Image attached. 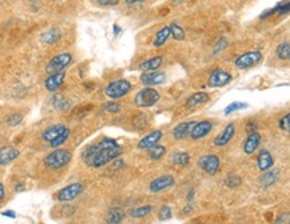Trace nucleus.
<instances>
[{"label": "nucleus", "mask_w": 290, "mask_h": 224, "mask_svg": "<svg viewBox=\"0 0 290 224\" xmlns=\"http://www.w3.org/2000/svg\"><path fill=\"white\" fill-rule=\"evenodd\" d=\"M122 153L123 148L121 144H118L115 139L103 138L101 142L86 147L82 153V159L88 167L101 168L110 162H114Z\"/></svg>", "instance_id": "obj_1"}, {"label": "nucleus", "mask_w": 290, "mask_h": 224, "mask_svg": "<svg viewBox=\"0 0 290 224\" xmlns=\"http://www.w3.org/2000/svg\"><path fill=\"white\" fill-rule=\"evenodd\" d=\"M71 159H73V153L70 151L63 148H56L44 157V164L51 170H60L66 167L71 162Z\"/></svg>", "instance_id": "obj_2"}, {"label": "nucleus", "mask_w": 290, "mask_h": 224, "mask_svg": "<svg viewBox=\"0 0 290 224\" xmlns=\"http://www.w3.org/2000/svg\"><path fill=\"white\" fill-rule=\"evenodd\" d=\"M160 99V94L155 90L154 87H143L138 91V94L134 98V104L140 108H149L155 105Z\"/></svg>", "instance_id": "obj_3"}, {"label": "nucleus", "mask_w": 290, "mask_h": 224, "mask_svg": "<svg viewBox=\"0 0 290 224\" xmlns=\"http://www.w3.org/2000/svg\"><path fill=\"white\" fill-rule=\"evenodd\" d=\"M132 86L131 83L126 79H116V80L108 83L105 88V94L110 99H121L123 96H126L131 91Z\"/></svg>", "instance_id": "obj_4"}, {"label": "nucleus", "mask_w": 290, "mask_h": 224, "mask_svg": "<svg viewBox=\"0 0 290 224\" xmlns=\"http://www.w3.org/2000/svg\"><path fill=\"white\" fill-rule=\"evenodd\" d=\"M73 63V55L68 52L59 53V55H55V56L47 63L46 66V71L47 74H56V72H63L64 68H67L70 64Z\"/></svg>", "instance_id": "obj_5"}, {"label": "nucleus", "mask_w": 290, "mask_h": 224, "mask_svg": "<svg viewBox=\"0 0 290 224\" xmlns=\"http://www.w3.org/2000/svg\"><path fill=\"white\" fill-rule=\"evenodd\" d=\"M262 57H264V55H262L261 51H249V52L242 53L241 56H238L234 64L238 70H247V68L257 66L262 60Z\"/></svg>", "instance_id": "obj_6"}, {"label": "nucleus", "mask_w": 290, "mask_h": 224, "mask_svg": "<svg viewBox=\"0 0 290 224\" xmlns=\"http://www.w3.org/2000/svg\"><path fill=\"white\" fill-rule=\"evenodd\" d=\"M233 80V75L230 72L225 71L222 68H215L213 72L210 74L208 80V86L210 88H219V87H225L230 84Z\"/></svg>", "instance_id": "obj_7"}, {"label": "nucleus", "mask_w": 290, "mask_h": 224, "mask_svg": "<svg viewBox=\"0 0 290 224\" xmlns=\"http://www.w3.org/2000/svg\"><path fill=\"white\" fill-rule=\"evenodd\" d=\"M83 192V184L80 183H73L68 186L63 187L62 190L58 191L56 194V200L62 201V203H67L74 199H77L78 196Z\"/></svg>", "instance_id": "obj_8"}, {"label": "nucleus", "mask_w": 290, "mask_h": 224, "mask_svg": "<svg viewBox=\"0 0 290 224\" xmlns=\"http://www.w3.org/2000/svg\"><path fill=\"white\" fill-rule=\"evenodd\" d=\"M198 166L203 172H206L209 175H215L219 170L221 162L217 155H205L199 159Z\"/></svg>", "instance_id": "obj_9"}, {"label": "nucleus", "mask_w": 290, "mask_h": 224, "mask_svg": "<svg viewBox=\"0 0 290 224\" xmlns=\"http://www.w3.org/2000/svg\"><path fill=\"white\" fill-rule=\"evenodd\" d=\"M166 80V74L159 71H149L143 72L140 76V83L145 87H154L163 84Z\"/></svg>", "instance_id": "obj_10"}, {"label": "nucleus", "mask_w": 290, "mask_h": 224, "mask_svg": "<svg viewBox=\"0 0 290 224\" xmlns=\"http://www.w3.org/2000/svg\"><path fill=\"white\" fill-rule=\"evenodd\" d=\"M213 129V123L210 120H202V122H197L194 128L191 129V134H190V138L194 139V140H198V139H202L205 136H208Z\"/></svg>", "instance_id": "obj_11"}, {"label": "nucleus", "mask_w": 290, "mask_h": 224, "mask_svg": "<svg viewBox=\"0 0 290 224\" xmlns=\"http://www.w3.org/2000/svg\"><path fill=\"white\" fill-rule=\"evenodd\" d=\"M163 134H162V131L160 129H155V131H151L150 134H147L145 138H142L139 140V143H138V148L139 149H145L147 151L149 148L154 147L155 144L159 143V140L162 139Z\"/></svg>", "instance_id": "obj_12"}, {"label": "nucleus", "mask_w": 290, "mask_h": 224, "mask_svg": "<svg viewBox=\"0 0 290 224\" xmlns=\"http://www.w3.org/2000/svg\"><path fill=\"white\" fill-rule=\"evenodd\" d=\"M64 79H66V74L64 72H56V74H51L46 80H44V87L49 92H56V91L63 86Z\"/></svg>", "instance_id": "obj_13"}, {"label": "nucleus", "mask_w": 290, "mask_h": 224, "mask_svg": "<svg viewBox=\"0 0 290 224\" xmlns=\"http://www.w3.org/2000/svg\"><path fill=\"white\" fill-rule=\"evenodd\" d=\"M175 179L171 175H162V176L157 177L150 183V191L151 192H160V191L170 188L174 186Z\"/></svg>", "instance_id": "obj_14"}, {"label": "nucleus", "mask_w": 290, "mask_h": 224, "mask_svg": "<svg viewBox=\"0 0 290 224\" xmlns=\"http://www.w3.org/2000/svg\"><path fill=\"white\" fill-rule=\"evenodd\" d=\"M234 134H236V125L233 123L227 124L226 127L223 128L222 132L218 135L217 138L214 139V146H217V147H223V146H226V144L230 143V140L234 138Z\"/></svg>", "instance_id": "obj_15"}, {"label": "nucleus", "mask_w": 290, "mask_h": 224, "mask_svg": "<svg viewBox=\"0 0 290 224\" xmlns=\"http://www.w3.org/2000/svg\"><path fill=\"white\" fill-rule=\"evenodd\" d=\"M20 152L15 147L7 146V147L0 148V167H4L19 157Z\"/></svg>", "instance_id": "obj_16"}, {"label": "nucleus", "mask_w": 290, "mask_h": 224, "mask_svg": "<svg viewBox=\"0 0 290 224\" xmlns=\"http://www.w3.org/2000/svg\"><path fill=\"white\" fill-rule=\"evenodd\" d=\"M261 144V134L258 132H252V134L247 135V139L245 140V144H243V151L246 155H253L256 152L258 147Z\"/></svg>", "instance_id": "obj_17"}, {"label": "nucleus", "mask_w": 290, "mask_h": 224, "mask_svg": "<svg viewBox=\"0 0 290 224\" xmlns=\"http://www.w3.org/2000/svg\"><path fill=\"white\" fill-rule=\"evenodd\" d=\"M197 122H182L173 129V136L177 140H184L191 134V129L194 128Z\"/></svg>", "instance_id": "obj_18"}, {"label": "nucleus", "mask_w": 290, "mask_h": 224, "mask_svg": "<svg viewBox=\"0 0 290 224\" xmlns=\"http://www.w3.org/2000/svg\"><path fill=\"white\" fill-rule=\"evenodd\" d=\"M257 164H258V168L262 172L269 171L274 166V159L267 149H262L258 153V157H257Z\"/></svg>", "instance_id": "obj_19"}, {"label": "nucleus", "mask_w": 290, "mask_h": 224, "mask_svg": "<svg viewBox=\"0 0 290 224\" xmlns=\"http://www.w3.org/2000/svg\"><path fill=\"white\" fill-rule=\"evenodd\" d=\"M66 128H67V127H66V124H62V123L50 125L49 128H46L43 132H42V139L46 140V142H49V143H51L53 139L58 138L59 135L62 134Z\"/></svg>", "instance_id": "obj_20"}, {"label": "nucleus", "mask_w": 290, "mask_h": 224, "mask_svg": "<svg viewBox=\"0 0 290 224\" xmlns=\"http://www.w3.org/2000/svg\"><path fill=\"white\" fill-rule=\"evenodd\" d=\"M162 63H163V57L162 56L150 57V59H147L145 62L140 63L139 66H138V70L143 72L157 71V70L162 66Z\"/></svg>", "instance_id": "obj_21"}, {"label": "nucleus", "mask_w": 290, "mask_h": 224, "mask_svg": "<svg viewBox=\"0 0 290 224\" xmlns=\"http://www.w3.org/2000/svg\"><path fill=\"white\" fill-rule=\"evenodd\" d=\"M210 101V95H209L208 92H195L193 95L187 98V100H186V107H197V105L205 104V103H208Z\"/></svg>", "instance_id": "obj_22"}, {"label": "nucleus", "mask_w": 290, "mask_h": 224, "mask_svg": "<svg viewBox=\"0 0 290 224\" xmlns=\"http://www.w3.org/2000/svg\"><path fill=\"white\" fill-rule=\"evenodd\" d=\"M51 104L56 111H67L71 107V101L67 100L62 94H55L51 98Z\"/></svg>", "instance_id": "obj_23"}, {"label": "nucleus", "mask_w": 290, "mask_h": 224, "mask_svg": "<svg viewBox=\"0 0 290 224\" xmlns=\"http://www.w3.org/2000/svg\"><path fill=\"white\" fill-rule=\"evenodd\" d=\"M278 177H280V170H277V168L265 171V174H264L261 177V184L265 187V188L271 187L277 180H278Z\"/></svg>", "instance_id": "obj_24"}, {"label": "nucleus", "mask_w": 290, "mask_h": 224, "mask_svg": "<svg viewBox=\"0 0 290 224\" xmlns=\"http://www.w3.org/2000/svg\"><path fill=\"white\" fill-rule=\"evenodd\" d=\"M60 38H62V34H60V31L56 28L49 29V31L43 32V34H42V36H40L42 42H43L44 44H49V46L58 43L59 40H60Z\"/></svg>", "instance_id": "obj_25"}, {"label": "nucleus", "mask_w": 290, "mask_h": 224, "mask_svg": "<svg viewBox=\"0 0 290 224\" xmlns=\"http://www.w3.org/2000/svg\"><path fill=\"white\" fill-rule=\"evenodd\" d=\"M170 36H171V34H170V27L169 25H164V27H162V28L157 32V35H155L153 46H154L155 48L162 47V46L169 40Z\"/></svg>", "instance_id": "obj_26"}, {"label": "nucleus", "mask_w": 290, "mask_h": 224, "mask_svg": "<svg viewBox=\"0 0 290 224\" xmlns=\"http://www.w3.org/2000/svg\"><path fill=\"white\" fill-rule=\"evenodd\" d=\"M125 219V212L121 208H111L106 216L107 224H121Z\"/></svg>", "instance_id": "obj_27"}, {"label": "nucleus", "mask_w": 290, "mask_h": 224, "mask_svg": "<svg viewBox=\"0 0 290 224\" xmlns=\"http://www.w3.org/2000/svg\"><path fill=\"white\" fill-rule=\"evenodd\" d=\"M190 153L187 152H175L171 156V163L175 166H181V167H186L190 163Z\"/></svg>", "instance_id": "obj_28"}, {"label": "nucleus", "mask_w": 290, "mask_h": 224, "mask_svg": "<svg viewBox=\"0 0 290 224\" xmlns=\"http://www.w3.org/2000/svg\"><path fill=\"white\" fill-rule=\"evenodd\" d=\"M166 147L164 146H160V144H155L154 147H151L147 149L149 152V156L153 160H159L160 157H163V155H166Z\"/></svg>", "instance_id": "obj_29"}, {"label": "nucleus", "mask_w": 290, "mask_h": 224, "mask_svg": "<svg viewBox=\"0 0 290 224\" xmlns=\"http://www.w3.org/2000/svg\"><path fill=\"white\" fill-rule=\"evenodd\" d=\"M70 134H71V131H70V128L67 127V128L64 129L62 134L59 135L58 138L53 139V142L50 143V147L53 148V149H56V148H59L60 146H63V144L68 140V138H70Z\"/></svg>", "instance_id": "obj_30"}, {"label": "nucleus", "mask_w": 290, "mask_h": 224, "mask_svg": "<svg viewBox=\"0 0 290 224\" xmlns=\"http://www.w3.org/2000/svg\"><path fill=\"white\" fill-rule=\"evenodd\" d=\"M277 57L280 60H289L290 59V44L289 42H284L281 43L276 50Z\"/></svg>", "instance_id": "obj_31"}, {"label": "nucleus", "mask_w": 290, "mask_h": 224, "mask_svg": "<svg viewBox=\"0 0 290 224\" xmlns=\"http://www.w3.org/2000/svg\"><path fill=\"white\" fill-rule=\"evenodd\" d=\"M153 211V205L147 204V205H142V207H138V208H134L131 211L130 215L134 218V219H140V218H145L147 215L150 214Z\"/></svg>", "instance_id": "obj_32"}, {"label": "nucleus", "mask_w": 290, "mask_h": 224, "mask_svg": "<svg viewBox=\"0 0 290 224\" xmlns=\"http://www.w3.org/2000/svg\"><path fill=\"white\" fill-rule=\"evenodd\" d=\"M170 27V34H171V38H174L175 40H184L185 36H186V32L185 29L177 23H171L169 25Z\"/></svg>", "instance_id": "obj_33"}, {"label": "nucleus", "mask_w": 290, "mask_h": 224, "mask_svg": "<svg viewBox=\"0 0 290 224\" xmlns=\"http://www.w3.org/2000/svg\"><path fill=\"white\" fill-rule=\"evenodd\" d=\"M247 107H249V104H246V103H241V101H232V103L225 108V115H230L233 114V112H236V111L245 110V108H247Z\"/></svg>", "instance_id": "obj_34"}, {"label": "nucleus", "mask_w": 290, "mask_h": 224, "mask_svg": "<svg viewBox=\"0 0 290 224\" xmlns=\"http://www.w3.org/2000/svg\"><path fill=\"white\" fill-rule=\"evenodd\" d=\"M23 122V115L19 114V112H15V114H11L7 119H5V123L11 125V127H16L19 125L20 123Z\"/></svg>", "instance_id": "obj_35"}, {"label": "nucleus", "mask_w": 290, "mask_h": 224, "mask_svg": "<svg viewBox=\"0 0 290 224\" xmlns=\"http://www.w3.org/2000/svg\"><path fill=\"white\" fill-rule=\"evenodd\" d=\"M103 110H105V112H108V114H119L122 111V105L118 104L116 101H108V103L103 105Z\"/></svg>", "instance_id": "obj_36"}, {"label": "nucleus", "mask_w": 290, "mask_h": 224, "mask_svg": "<svg viewBox=\"0 0 290 224\" xmlns=\"http://www.w3.org/2000/svg\"><path fill=\"white\" fill-rule=\"evenodd\" d=\"M241 177L236 175V174H232V175H229L226 177V180H225V186L230 187V188H237L239 184H241Z\"/></svg>", "instance_id": "obj_37"}, {"label": "nucleus", "mask_w": 290, "mask_h": 224, "mask_svg": "<svg viewBox=\"0 0 290 224\" xmlns=\"http://www.w3.org/2000/svg\"><path fill=\"white\" fill-rule=\"evenodd\" d=\"M173 216V212H171V208L169 205H162L159 208V212H158V218L159 220L164 222V220H170Z\"/></svg>", "instance_id": "obj_38"}, {"label": "nucleus", "mask_w": 290, "mask_h": 224, "mask_svg": "<svg viewBox=\"0 0 290 224\" xmlns=\"http://www.w3.org/2000/svg\"><path fill=\"white\" fill-rule=\"evenodd\" d=\"M280 128L285 132H290V114H286L280 120Z\"/></svg>", "instance_id": "obj_39"}, {"label": "nucleus", "mask_w": 290, "mask_h": 224, "mask_svg": "<svg viewBox=\"0 0 290 224\" xmlns=\"http://www.w3.org/2000/svg\"><path fill=\"white\" fill-rule=\"evenodd\" d=\"M95 1L101 7H114L119 3V0H95Z\"/></svg>", "instance_id": "obj_40"}, {"label": "nucleus", "mask_w": 290, "mask_h": 224, "mask_svg": "<svg viewBox=\"0 0 290 224\" xmlns=\"http://www.w3.org/2000/svg\"><path fill=\"white\" fill-rule=\"evenodd\" d=\"M246 132L247 134H252V132H256L257 131V125L254 122H249V123L246 124Z\"/></svg>", "instance_id": "obj_41"}, {"label": "nucleus", "mask_w": 290, "mask_h": 224, "mask_svg": "<svg viewBox=\"0 0 290 224\" xmlns=\"http://www.w3.org/2000/svg\"><path fill=\"white\" fill-rule=\"evenodd\" d=\"M1 216H5V218H8V219H15V218H16V212L12 210L3 211V212H1Z\"/></svg>", "instance_id": "obj_42"}, {"label": "nucleus", "mask_w": 290, "mask_h": 224, "mask_svg": "<svg viewBox=\"0 0 290 224\" xmlns=\"http://www.w3.org/2000/svg\"><path fill=\"white\" fill-rule=\"evenodd\" d=\"M112 31H114V36H118V35L121 34L122 29L118 24H114V25H112Z\"/></svg>", "instance_id": "obj_43"}, {"label": "nucleus", "mask_w": 290, "mask_h": 224, "mask_svg": "<svg viewBox=\"0 0 290 224\" xmlns=\"http://www.w3.org/2000/svg\"><path fill=\"white\" fill-rule=\"evenodd\" d=\"M22 191H25V184L23 183H18L15 186V192H22Z\"/></svg>", "instance_id": "obj_44"}, {"label": "nucleus", "mask_w": 290, "mask_h": 224, "mask_svg": "<svg viewBox=\"0 0 290 224\" xmlns=\"http://www.w3.org/2000/svg\"><path fill=\"white\" fill-rule=\"evenodd\" d=\"M142 1H145V0H125V3H126L127 5L136 4V3H142Z\"/></svg>", "instance_id": "obj_45"}, {"label": "nucleus", "mask_w": 290, "mask_h": 224, "mask_svg": "<svg viewBox=\"0 0 290 224\" xmlns=\"http://www.w3.org/2000/svg\"><path fill=\"white\" fill-rule=\"evenodd\" d=\"M4 195H5L4 186H3V184H1V183H0V201L3 200V198H4Z\"/></svg>", "instance_id": "obj_46"}, {"label": "nucleus", "mask_w": 290, "mask_h": 224, "mask_svg": "<svg viewBox=\"0 0 290 224\" xmlns=\"http://www.w3.org/2000/svg\"><path fill=\"white\" fill-rule=\"evenodd\" d=\"M193 198H194V190L191 188V190L189 191V194H187V200H193Z\"/></svg>", "instance_id": "obj_47"}, {"label": "nucleus", "mask_w": 290, "mask_h": 224, "mask_svg": "<svg viewBox=\"0 0 290 224\" xmlns=\"http://www.w3.org/2000/svg\"><path fill=\"white\" fill-rule=\"evenodd\" d=\"M53 1H63V0H53Z\"/></svg>", "instance_id": "obj_48"}, {"label": "nucleus", "mask_w": 290, "mask_h": 224, "mask_svg": "<svg viewBox=\"0 0 290 224\" xmlns=\"http://www.w3.org/2000/svg\"><path fill=\"white\" fill-rule=\"evenodd\" d=\"M191 224H201V223H191Z\"/></svg>", "instance_id": "obj_49"}]
</instances>
